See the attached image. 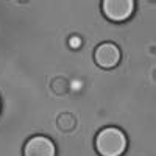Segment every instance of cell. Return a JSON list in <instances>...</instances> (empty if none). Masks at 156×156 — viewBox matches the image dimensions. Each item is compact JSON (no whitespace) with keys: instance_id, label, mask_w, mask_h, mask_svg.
<instances>
[{"instance_id":"obj_1","label":"cell","mask_w":156,"mask_h":156,"mask_svg":"<svg viewBox=\"0 0 156 156\" xmlns=\"http://www.w3.org/2000/svg\"><path fill=\"white\" fill-rule=\"evenodd\" d=\"M94 148L98 156H123L128 148V137L119 126H103L95 134Z\"/></svg>"},{"instance_id":"obj_2","label":"cell","mask_w":156,"mask_h":156,"mask_svg":"<svg viewBox=\"0 0 156 156\" xmlns=\"http://www.w3.org/2000/svg\"><path fill=\"white\" fill-rule=\"evenodd\" d=\"M94 62L103 70H112L120 64L122 61V50L112 41L100 42L92 53Z\"/></svg>"},{"instance_id":"obj_3","label":"cell","mask_w":156,"mask_h":156,"mask_svg":"<svg viewBox=\"0 0 156 156\" xmlns=\"http://www.w3.org/2000/svg\"><path fill=\"white\" fill-rule=\"evenodd\" d=\"M101 14L109 22L122 23L133 16L136 9L134 0H103L100 3Z\"/></svg>"},{"instance_id":"obj_4","label":"cell","mask_w":156,"mask_h":156,"mask_svg":"<svg viewBox=\"0 0 156 156\" xmlns=\"http://www.w3.org/2000/svg\"><path fill=\"white\" fill-rule=\"evenodd\" d=\"M22 156H58L55 140L45 134H33L22 148Z\"/></svg>"},{"instance_id":"obj_5","label":"cell","mask_w":156,"mask_h":156,"mask_svg":"<svg viewBox=\"0 0 156 156\" xmlns=\"http://www.w3.org/2000/svg\"><path fill=\"white\" fill-rule=\"evenodd\" d=\"M55 123H56V128L61 133L69 134V133L75 131V128H76V117L69 111H62L56 115Z\"/></svg>"},{"instance_id":"obj_6","label":"cell","mask_w":156,"mask_h":156,"mask_svg":"<svg viewBox=\"0 0 156 156\" xmlns=\"http://www.w3.org/2000/svg\"><path fill=\"white\" fill-rule=\"evenodd\" d=\"M50 89H51V92L56 94V95H66V94H69V90H70V83H69V80L66 76L58 75V76H55L53 80H51Z\"/></svg>"},{"instance_id":"obj_7","label":"cell","mask_w":156,"mask_h":156,"mask_svg":"<svg viewBox=\"0 0 156 156\" xmlns=\"http://www.w3.org/2000/svg\"><path fill=\"white\" fill-rule=\"evenodd\" d=\"M67 45H69L72 50H78V48H81V45H83V39L78 36V34H72V36L67 39Z\"/></svg>"},{"instance_id":"obj_8","label":"cell","mask_w":156,"mask_h":156,"mask_svg":"<svg viewBox=\"0 0 156 156\" xmlns=\"http://www.w3.org/2000/svg\"><path fill=\"white\" fill-rule=\"evenodd\" d=\"M0 111H2V100H0Z\"/></svg>"}]
</instances>
